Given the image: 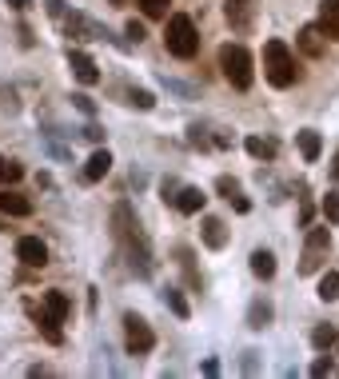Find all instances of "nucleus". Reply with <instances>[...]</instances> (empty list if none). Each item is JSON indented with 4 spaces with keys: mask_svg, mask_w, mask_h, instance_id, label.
Masks as SVG:
<instances>
[{
    "mask_svg": "<svg viewBox=\"0 0 339 379\" xmlns=\"http://www.w3.org/2000/svg\"><path fill=\"white\" fill-rule=\"evenodd\" d=\"M299 152H304L307 164H315V160H320L323 140H320V132H315V128H304V132H299Z\"/></svg>",
    "mask_w": 339,
    "mask_h": 379,
    "instance_id": "nucleus-19",
    "label": "nucleus"
},
{
    "mask_svg": "<svg viewBox=\"0 0 339 379\" xmlns=\"http://www.w3.org/2000/svg\"><path fill=\"white\" fill-rule=\"evenodd\" d=\"M124 344H128L132 355H148V351L156 348V335H152V328H148V319H140L136 312L124 316Z\"/></svg>",
    "mask_w": 339,
    "mask_h": 379,
    "instance_id": "nucleus-6",
    "label": "nucleus"
},
{
    "mask_svg": "<svg viewBox=\"0 0 339 379\" xmlns=\"http://www.w3.org/2000/svg\"><path fill=\"white\" fill-rule=\"evenodd\" d=\"M112 4H128V0H112Z\"/></svg>",
    "mask_w": 339,
    "mask_h": 379,
    "instance_id": "nucleus-38",
    "label": "nucleus"
},
{
    "mask_svg": "<svg viewBox=\"0 0 339 379\" xmlns=\"http://www.w3.org/2000/svg\"><path fill=\"white\" fill-rule=\"evenodd\" d=\"M311 344H315V351H327L336 344V328H331V323H320V328L311 332Z\"/></svg>",
    "mask_w": 339,
    "mask_h": 379,
    "instance_id": "nucleus-25",
    "label": "nucleus"
},
{
    "mask_svg": "<svg viewBox=\"0 0 339 379\" xmlns=\"http://www.w3.org/2000/svg\"><path fill=\"white\" fill-rule=\"evenodd\" d=\"M17 260L20 264H28V268H44V264H49V248H44V239L40 236H20L17 239Z\"/></svg>",
    "mask_w": 339,
    "mask_h": 379,
    "instance_id": "nucleus-7",
    "label": "nucleus"
},
{
    "mask_svg": "<svg viewBox=\"0 0 339 379\" xmlns=\"http://www.w3.org/2000/svg\"><path fill=\"white\" fill-rule=\"evenodd\" d=\"M204 376H220V364L216 360H204Z\"/></svg>",
    "mask_w": 339,
    "mask_h": 379,
    "instance_id": "nucleus-33",
    "label": "nucleus"
},
{
    "mask_svg": "<svg viewBox=\"0 0 339 379\" xmlns=\"http://www.w3.org/2000/svg\"><path fill=\"white\" fill-rule=\"evenodd\" d=\"M8 4H12V8H28V4H33V0H8Z\"/></svg>",
    "mask_w": 339,
    "mask_h": 379,
    "instance_id": "nucleus-36",
    "label": "nucleus"
},
{
    "mask_svg": "<svg viewBox=\"0 0 339 379\" xmlns=\"http://www.w3.org/2000/svg\"><path fill=\"white\" fill-rule=\"evenodd\" d=\"M331 180L339 184V152H336V160H331Z\"/></svg>",
    "mask_w": 339,
    "mask_h": 379,
    "instance_id": "nucleus-35",
    "label": "nucleus"
},
{
    "mask_svg": "<svg viewBox=\"0 0 339 379\" xmlns=\"http://www.w3.org/2000/svg\"><path fill=\"white\" fill-rule=\"evenodd\" d=\"M224 16L236 32L252 28V0H224Z\"/></svg>",
    "mask_w": 339,
    "mask_h": 379,
    "instance_id": "nucleus-9",
    "label": "nucleus"
},
{
    "mask_svg": "<svg viewBox=\"0 0 339 379\" xmlns=\"http://www.w3.org/2000/svg\"><path fill=\"white\" fill-rule=\"evenodd\" d=\"M216 192H220L224 200H232V204H236V212H252L247 196H240V180H232V176H220V180H216Z\"/></svg>",
    "mask_w": 339,
    "mask_h": 379,
    "instance_id": "nucleus-14",
    "label": "nucleus"
},
{
    "mask_svg": "<svg viewBox=\"0 0 339 379\" xmlns=\"http://www.w3.org/2000/svg\"><path fill=\"white\" fill-rule=\"evenodd\" d=\"M168 4H172V0H140L144 16H152V20H164V16H168Z\"/></svg>",
    "mask_w": 339,
    "mask_h": 379,
    "instance_id": "nucleus-27",
    "label": "nucleus"
},
{
    "mask_svg": "<svg viewBox=\"0 0 339 379\" xmlns=\"http://www.w3.org/2000/svg\"><path fill=\"white\" fill-rule=\"evenodd\" d=\"M164 48L172 52V56H180V60H192L195 52H200V32H195L192 16H168V28H164Z\"/></svg>",
    "mask_w": 339,
    "mask_h": 379,
    "instance_id": "nucleus-3",
    "label": "nucleus"
},
{
    "mask_svg": "<svg viewBox=\"0 0 339 379\" xmlns=\"http://www.w3.org/2000/svg\"><path fill=\"white\" fill-rule=\"evenodd\" d=\"M4 172H8V160H0V180H4Z\"/></svg>",
    "mask_w": 339,
    "mask_h": 379,
    "instance_id": "nucleus-37",
    "label": "nucleus"
},
{
    "mask_svg": "<svg viewBox=\"0 0 339 379\" xmlns=\"http://www.w3.org/2000/svg\"><path fill=\"white\" fill-rule=\"evenodd\" d=\"M243 148H247V156H256V160H275V140L247 136V140H243Z\"/></svg>",
    "mask_w": 339,
    "mask_h": 379,
    "instance_id": "nucleus-21",
    "label": "nucleus"
},
{
    "mask_svg": "<svg viewBox=\"0 0 339 379\" xmlns=\"http://www.w3.org/2000/svg\"><path fill=\"white\" fill-rule=\"evenodd\" d=\"M268 323H272V303H268V300H256L252 308H247V328H252V332H263Z\"/></svg>",
    "mask_w": 339,
    "mask_h": 379,
    "instance_id": "nucleus-20",
    "label": "nucleus"
},
{
    "mask_svg": "<svg viewBox=\"0 0 339 379\" xmlns=\"http://www.w3.org/2000/svg\"><path fill=\"white\" fill-rule=\"evenodd\" d=\"M327 248H331V228H311L304 239V260H299V271L311 276V271L323 268V260H327Z\"/></svg>",
    "mask_w": 339,
    "mask_h": 379,
    "instance_id": "nucleus-5",
    "label": "nucleus"
},
{
    "mask_svg": "<svg viewBox=\"0 0 339 379\" xmlns=\"http://www.w3.org/2000/svg\"><path fill=\"white\" fill-rule=\"evenodd\" d=\"M263 76L272 88H291L299 80V64L291 56V48L284 40H268L263 44Z\"/></svg>",
    "mask_w": 339,
    "mask_h": 379,
    "instance_id": "nucleus-2",
    "label": "nucleus"
},
{
    "mask_svg": "<svg viewBox=\"0 0 339 379\" xmlns=\"http://www.w3.org/2000/svg\"><path fill=\"white\" fill-rule=\"evenodd\" d=\"M72 100H76V108H80L84 116H92V112H96V108H92V100H88L84 92H80V96H72Z\"/></svg>",
    "mask_w": 339,
    "mask_h": 379,
    "instance_id": "nucleus-31",
    "label": "nucleus"
},
{
    "mask_svg": "<svg viewBox=\"0 0 339 379\" xmlns=\"http://www.w3.org/2000/svg\"><path fill=\"white\" fill-rule=\"evenodd\" d=\"M252 276H256V280H272L275 276V255L268 252V248H256V252H252Z\"/></svg>",
    "mask_w": 339,
    "mask_h": 379,
    "instance_id": "nucleus-18",
    "label": "nucleus"
},
{
    "mask_svg": "<svg viewBox=\"0 0 339 379\" xmlns=\"http://www.w3.org/2000/svg\"><path fill=\"white\" fill-rule=\"evenodd\" d=\"M220 68H224V80L232 84V88H240V92H247L252 80H256L252 52H247L243 44H224L220 48Z\"/></svg>",
    "mask_w": 339,
    "mask_h": 379,
    "instance_id": "nucleus-4",
    "label": "nucleus"
},
{
    "mask_svg": "<svg viewBox=\"0 0 339 379\" xmlns=\"http://www.w3.org/2000/svg\"><path fill=\"white\" fill-rule=\"evenodd\" d=\"M33 316H36V328L44 332V339H49V344H64V332H60V319L52 316L49 308H44V312H33Z\"/></svg>",
    "mask_w": 339,
    "mask_h": 379,
    "instance_id": "nucleus-17",
    "label": "nucleus"
},
{
    "mask_svg": "<svg viewBox=\"0 0 339 379\" xmlns=\"http://www.w3.org/2000/svg\"><path fill=\"white\" fill-rule=\"evenodd\" d=\"M0 212H4V216H33V200L20 196L17 188H4L0 192Z\"/></svg>",
    "mask_w": 339,
    "mask_h": 379,
    "instance_id": "nucleus-12",
    "label": "nucleus"
},
{
    "mask_svg": "<svg viewBox=\"0 0 339 379\" xmlns=\"http://www.w3.org/2000/svg\"><path fill=\"white\" fill-rule=\"evenodd\" d=\"M128 40H136V44H140V40H144V24H136V20H128Z\"/></svg>",
    "mask_w": 339,
    "mask_h": 379,
    "instance_id": "nucleus-30",
    "label": "nucleus"
},
{
    "mask_svg": "<svg viewBox=\"0 0 339 379\" xmlns=\"http://www.w3.org/2000/svg\"><path fill=\"white\" fill-rule=\"evenodd\" d=\"M44 4H49V12H52V16H60V12H64V4H60V0H44Z\"/></svg>",
    "mask_w": 339,
    "mask_h": 379,
    "instance_id": "nucleus-34",
    "label": "nucleus"
},
{
    "mask_svg": "<svg viewBox=\"0 0 339 379\" xmlns=\"http://www.w3.org/2000/svg\"><path fill=\"white\" fill-rule=\"evenodd\" d=\"M172 204L184 212V216H195V212H204V204H208V196H204V188H195V184H188V188L176 192V200Z\"/></svg>",
    "mask_w": 339,
    "mask_h": 379,
    "instance_id": "nucleus-10",
    "label": "nucleus"
},
{
    "mask_svg": "<svg viewBox=\"0 0 339 379\" xmlns=\"http://www.w3.org/2000/svg\"><path fill=\"white\" fill-rule=\"evenodd\" d=\"M44 308H49L60 323L68 319V296H64V292H44Z\"/></svg>",
    "mask_w": 339,
    "mask_h": 379,
    "instance_id": "nucleus-22",
    "label": "nucleus"
},
{
    "mask_svg": "<svg viewBox=\"0 0 339 379\" xmlns=\"http://www.w3.org/2000/svg\"><path fill=\"white\" fill-rule=\"evenodd\" d=\"M112 224H116V239L124 244V252H128V264L136 276H152V244H148V236L140 232V220L132 216L128 204H116L112 212Z\"/></svg>",
    "mask_w": 339,
    "mask_h": 379,
    "instance_id": "nucleus-1",
    "label": "nucleus"
},
{
    "mask_svg": "<svg viewBox=\"0 0 339 379\" xmlns=\"http://www.w3.org/2000/svg\"><path fill=\"white\" fill-rule=\"evenodd\" d=\"M295 44H299V52H304V56L320 60L323 52H327V32H323L320 24H304V28H299V36H295Z\"/></svg>",
    "mask_w": 339,
    "mask_h": 379,
    "instance_id": "nucleus-8",
    "label": "nucleus"
},
{
    "mask_svg": "<svg viewBox=\"0 0 339 379\" xmlns=\"http://www.w3.org/2000/svg\"><path fill=\"white\" fill-rule=\"evenodd\" d=\"M320 300H323V303H336V300H339V271H323V280H320Z\"/></svg>",
    "mask_w": 339,
    "mask_h": 379,
    "instance_id": "nucleus-23",
    "label": "nucleus"
},
{
    "mask_svg": "<svg viewBox=\"0 0 339 379\" xmlns=\"http://www.w3.org/2000/svg\"><path fill=\"white\" fill-rule=\"evenodd\" d=\"M331 371H336V364H331V360H327V355H320V360H315V364H311V376H315V379L331 376Z\"/></svg>",
    "mask_w": 339,
    "mask_h": 379,
    "instance_id": "nucleus-29",
    "label": "nucleus"
},
{
    "mask_svg": "<svg viewBox=\"0 0 339 379\" xmlns=\"http://www.w3.org/2000/svg\"><path fill=\"white\" fill-rule=\"evenodd\" d=\"M164 303H168V308H172V316H180V319H188V316H192V308H188V300L180 296L176 287H168V292H164Z\"/></svg>",
    "mask_w": 339,
    "mask_h": 379,
    "instance_id": "nucleus-24",
    "label": "nucleus"
},
{
    "mask_svg": "<svg viewBox=\"0 0 339 379\" xmlns=\"http://www.w3.org/2000/svg\"><path fill=\"white\" fill-rule=\"evenodd\" d=\"M4 180H8V184H12V180H20V164H12V160H8V172H4Z\"/></svg>",
    "mask_w": 339,
    "mask_h": 379,
    "instance_id": "nucleus-32",
    "label": "nucleus"
},
{
    "mask_svg": "<svg viewBox=\"0 0 339 379\" xmlns=\"http://www.w3.org/2000/svg\"><path fill=\"white\" fill-rule=\"evenodd\" d=\"M128 104H136L140 112H148L156 100H152V92H144V88H132V92H128Z\"/></svg>",
    "mask_w": 339,
    "mask_h": 379,
    "instance_id": "nucleus-28",
    "label": "nucleus"
},
{
    "mask_svg": "<svg viewBox=\"0 0 339 379\" xmlns=\"http://www.w3.org/2000/svg\"><path fill=\"white\" fill-rule=\"evenodd\" d=\"M320 28L339 40V0H320Z\"/></svg>",
    "mask_w": 339,
    "mask_h": 379,
    "instance_id": "nucleus-15",
    "label": "nucleus"
},
{
    "mask_svg": "<svg viewBox=\"0 0 339 379\" xmlns=\"http://www.w3.org/2000/svg\"><path fill=\"white\" fill-rule=\"evenodd\" d=\"M68 64H72V72H76V80H80V84H96V80H100L96 64H92V56H88V52H68Z\"/></svg>",
    "mask_w": 339,
    "mask_h": 379,
    "instance_id": "nucleus-13",
    "label": "nucleus"
},
{
    "mask_svg": "<svg viewBox=\"0 0 339 379\" xmlns=\"http://www.w3.org/2000/svg\"><path fill=\"white\" fill-rule=\"evenodd\" d=\"M108 168H112L108 148H96L92 156L84 160V184H96V180H104V176H108Z\"/></svg>",
    "mask_w": 339,
    "mask_h": 379,
    "instance_id": "nucleus-11",
    "label": "nucleus"
},
{
    "mask_svg": "<svg viewBox=\"0 0 339 379\" xmlns=\"http://www.w3.org/2000/svg\"><path fill=\"white\" fill-rule=\"evenodd\" d=\"M204 244H208L211 252H220L227 244V228L224 220H216V216H204Z\"/></svg>",
    "mask_w": 339,
    "mask_h": 379,
    "instance_id": "nucleus-16",
    "label": "nucleus"
},
{
    "mask_svg": "<svg viewBox=\"0 0 339 379\" xmlns=\"http://www.w3.org/2000/svg\"><path fill=\"white\" fill-rule=\"evenodd\" d=\"M323 220L339 224V192H327V196H323Z\"/></svg>",
    "mask_w": 339,
    "mask_h": 379,
    "instance_id": "nucleus-26",
    "label": "nucleus"
}]
</instances>
